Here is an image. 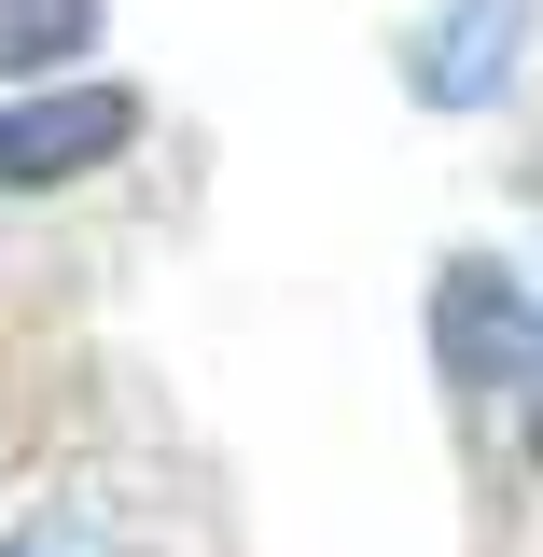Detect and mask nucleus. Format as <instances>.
Here are the masks:
<instances>
[{"instance_id": "nucleus-1", "label": "nucleus", "mask_w": 543, "mask_h": 557, "mask_svg": "<svg viewBox=\"0 0 543 557\" xmlns=\"http://www.w3.org/2000/svg\"><path fill=\"white\" fill-rule=\"evenodd\" d=\"M126 139H139L126 84H28V98L0 112V196H57L84 168H112Z\"/></svg>"}, {"instance_id": "nucleus-5", "label": "nucleus", "mask_w": 543, "mask_h": 557, "mask_svg": "<svg viewBox=\"0 0 543 557\" xmlns=\"http://www.w3.org/2000/svg\"><path fill=\"white\" fill-rule=\"evenodd\" d=\"M530 460H543V405H530Z\"/></svg>"}, {"instance_id": "nucleus-3", "label": "nucleus", "mask_w": 543, "mask_h": 557, "mask_svg": "<svg viewBox=\"0 0 543 557\" xmlns=\"http://www.w3.org/2000/svg\"><path fill=\"white\" fill-rule=\"evenodd\" d=\"M516 28H530L516 0H474V14H446V28L418 42V98H432V112H474V98H502V84H516Z\"/></svg>"}, {"instance_id": "nucleus-2", "label": "nucleus", "mask_w": 543, "mask_h": 557, "mask_svg": "<svg viewBox=\"0 0 543 557\" xmlns=\"http://www.w3.org/2000/svg\"><path fill=\"white\" fill-rule=\"evenodd\" d=\"M432 348L474 391H543V307L516 293V265H446L432 278Z\"/></svg>"}, {"instance_id": "nucleus-4", "label": "nucleus", "mask_w": 543, "mask_h": 557, "mask_svg": "<svg viewBox=\"0 0 543 557\" xmlns=\"http://www.w3.org/2000/svg\"><path fill=\"white\" fill-rule=\"evenodd\" d=\"M98 57V0H0V70L42 84V70Z\"/></svg>"}]
</instances>
